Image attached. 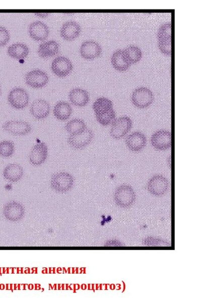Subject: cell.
<instances>
[{
  "instance_id": "83f0119b",
  "label": "cell",
  "mask_w": 203,
  "mask_h": 304,
  "mask_svg": "<svg viewBox=\"0 0 203 304\" xmlns=\"http://www.w3.org/2000/svg\"><path fill=\"white\" fill-rule=\"evenodd\" d=\"M15 152V145L9 140L0 141V156L5 159L11 158Z\"/></svg>"
},
{
  "instance_id": "ffe728a7",
  "label": "cell",
  "mask_w": 203,
  "mask_h": 304,
  "mask_svg": "<svg viewBox=\"0 0 203 304\" xmlns=\"http://www.w3.org/2000/svg\"><path fill=\"white\" fill-rule=\"evenodd\" d=\"M69 99L75 106L83 107L89 103V96L86 90L81 88H75L71 90Z\"/></svg>"
},
{
  "instance_id": "cb8c5ba5",
  "label": "cell",
  "mask_w": 203,
  "mask_h": 304,
  "mask_svg": "<svg viewBox=\"0 0 203 304\" xmlns=\"http://www.w3.org/2000/svg\"><path fill=\"white\" fill-rule=\"evenodd\" d=\"M111 61L114 68L120 72H124L130 65L126 60L124 51L122 50L115 51L111 56Z\"/></svg>"
},
{
  "instance_id": "3957f363",
  "label": "cell",
  "mask_w": 203,
  "mask_h": 304,
  "mask_svg": "<svg viewBox=\"0 0 203 304\" xmlns=\"http://www.w3.org/2000/svg\"><path fill=\"white\" fill-rule=\"evenodd\" d=\"M8 101L13 108L20 110L28 106L30 97L24 89L16 88L9 93Z\"/></svg>"
},
{
  "instance_id": "ac0fdd59",
  "label": "cell",
  "mask_w": 203,
  "mask_h": 304,
  "mask_svg": "<svg viewBox=\"0 0 203 304\" xmlns=\"http://www.w3.org/2000/svg\"><path fill=\"white\" fill-rule=\"evenodd\" d=\"M125 143L130 150L138 152L145 148L147 143V139L143 133L137 131L126 137Z\"/></svg>"
},
{
  "instance_id": "1f68e13d",
  "label": "cell",
  "mask_w": 203,
  "mask_h": 304,
  "mask_svg": "<svg viewBox=\"0 0 203 304\" xmlns=\"http://www.w3.org/2000/svg\"><path fill=\"white\" fill-rule=\"evenodd\" d=\"M159 48L162 53L166 55L172 54V41L158 42Z\"/></svg>"
},
{
  "instance_id": "4dcf8cb0",
  "label": "cell",
  "mask_w": 203,
  "mask_h": 304,
  "mask_svg": "<svg viewBox=\"0 0 203 304\" xmlns=\"http://www.w3.org/2000/svg\"><path fill=\"white\" fill-rule=\"evenodd\" d=\"M10 39V33L8 30L3 26H0V47L7 45Z\"/></svg>"
},
{
  "instance_id": "2e32d148",
  "label": "cell",
  "mask_w": 203,
  "mask_h": 304,
  "mask_svg": "<svg viewBox=\"0 0 203 304\" xmlns=\"http://www.w3.org/2000/svg\"><path fill=\"white\" fill-rule=\"evenodd\" d=\"M28 33L32 39L36 41H44L49 37L50 31L48 26L43 22H32L28 28Z\"/></svg>"
},
{
  "instance_id": "5bb4252c",
  "label": "cell",
  "mask_w": 203,
  "mask_h": 304,
  "mask_svg": "<svg viewBox=\"0 0 203 304\" xmlns=\"http://www.w3.org/2000/svg\"><path fill=\"white\" fill-rule=\"evenodd\" d=\"M80 54L85 59H95L101 55L102 47L96 41H87L83 42L80 46Z\"/></svg>"
},
{
  "instance_id": "f1b7e54d",
  "label": "cell",
  "mask_w": 203,
  "mask_h": 304,
  "mask_svg": "<svg viewBox=\"0 0 203 304\" xmlns=\"http://www.w3.org/2000/svg\"><path fill=\"white\" fill-rule=\"evenodd\" d=\"M158 42L172 41V24L167 23L160 27L157 34Z\"/></svg>"
},
{
  "instance_id": "8fae6325",
  "label": "cell",
  "mask_w": 203,
  "mask_h": 304,
  "mask_svg": "<svg viewBox=\"0 0 203 304\" xmlns=\"http://www.w3.org/2000/svg\"><path fill=\"white\" fill-rule=\"evenodd\" d=\"M25 212L24 207L17 201L8 202L3 209L4 216L7 220L13 222L21 220L24 217Z\"/></svg>"
},
{
  "instance_id": "7a4b0ae2",
  "label": "cell",
  "mask_w": 203,
  "mask_h": 304,
  "mask_svg": "<svg viewBox=\"0 0 203 304\" xmlns=\"http://www.w3.org/2000/svg\"><path fill=\"white\" fill-rule=\"evenodd\" d=\"M114 199L118 206L129 208L135 202L136 194L134 189L130 185L124 184L116 188Z\"/></svg>"
},
{
  "instance_id": "30bf717a",
  "label": "cell",
  "mask_w": 203,
  "mask_h": 304,
  "mask_svg": "<svg viewBox=\"0 0 203 304\" xmlns=\"http://www.w3.org/2000/svg\"><path fill=\"white\" fill-rule=\"evenodd\" d=\"M25 82L28 86L32 88H44L49 82L48 75L40 69L32 70L26 74Z\"/></svg>"
},
{
  "instance_id": "44dd1931",
  "label": "cell",
  "mask_w": 203,
  "mask_h": 304,
  "mask_svg": "<svg viewBox=\"0 0 203 304\" xmlns=\"http://www.w3.org/2000/svg\"><path fill=\"white\" fill-rule=\"evenodd\" d=\"M37 53L41 58H50L59 53V45L54 40L43 42L40 45Z\"/></svg>"
},
{
  "instance_id": "9a60e30c",
  "label": "cell",
  "mask_w": 203,
  "mask_h": 304,
  "mask_svg": "<svg viewBox=\"0 0 203 304\" xmlns=\"http://www.w3.org/2000/svg\"><path fill=\"white\" fill-rule=\"evenodd\" d=\"M50 112V104L44 99H37L31 104L30 113L36 120L45 119L49 115Z\"/></svg>"
},
{
  "instance_id": "f546056e",
  "label": "cell",
  "mask_w": 203,
  "mask_h": 304,
  "mask_svg": "<svg viewBox=\"0 0 203 304\" xmlns=\"http://www.w3.org/2000/svg\"><path fill=\"white\" fill-rule=\"evenodd\" d=\"M96 118L98 122L101 125L107 126L112 124V122L115 121L116 114L114 109H112L110 111L102 114V115H96Z\"/></svg>"
},
{
  "instance_id": "603a6c76",
  "label": "cell",
  "mask_w": 203,
  "mask_h": 304,
  "mask_svg": "<svg viewBox=\"0 0 203 304\" xmlns=\"http://www.w3.org/2000/svg\"><path fill=\"white\" fill-rule=\"evenodd\" d=\"M7 53L13 59L22 60L27 58L30 53V49L26 44L18 42L8 47Z\"/></svg>"
},
{
  "instance_id": "d6a6232c",
  "label": "cell",
  "mask_w": 203,
  "mask_h": 304,
  "mask_svg": "<svg viewBox=\"0 0 203 304\" xmlns=\"http://www.w3.org/2000/svg\"><path fill=\"white\" fill-rule=\"evenodd\" d=\"M35 15L37 16H39V17L41 18H46L47 17H48L49 15V13H36L35 14Z\"/></svg>"
},
{
  "instance_id": "e0dca14e",
  "label": "cell",
  "mask_w": 203,
  "mask_h": 304,
  "mask_svg": "<svg viewBox=\"0 0 203 304\" xmlns=\"http://www.w3.org/2000/svg\"><path fill=\"white\" fill-rule=\"evenodd\" d=\"M81 31V27L77 22L70 21L63 24L60 28V34L63 40L72 41L77 39Z\"/></svg>"
},
{
  "instance_id": "52a82bcc",
  "label": "cell",
  "mask_w": 203,
  "mask_h": 304,
  "mask_svg": "<svg viewBox=\"0 0 203 304\" xmlns=\"http://www.w3.org/2000/svg\"><path fill=\"white\" fill-rule=\"evenodd\" d=\"M3 129L9 134L15 136H26L32 131V127L29 123L22 120H11L6 122Z\"/></svg>"
},
{
  "instance_id": "7c38bea8",
  "label": "cell",
  "mask_w": 203,
  "mask_h": 304,
  "mask_svg": "<svg viewBox=\"0 0 203 304\" xmlns=\"http://www.w3.org/2000/svg\"><path fill=\"white\" fill-rule=\"evenodd\" d=\"M52 72L59 78H63L69 75L73 70L72 61L65 56H58L51 64Z\"/></svg>"
},
{
  "instance_id": "5b68a950",
  "label": "cell",
  "mask_w": 203,
  "mask_h": 304,
  "mask_svg": "<svg viewBox=\"0 0 203 304\" xmlns=\"http://www.w3.org/2000/svg\"><path fill=\"white\" fill-rule=\"evenodd\" d=\"M110 134L115 139L124 137L131 130L133 123L128 117L117 118L111 124Z\"/></svg>"
},
{
  "instance_id": "9c48e42d",
  "label": "cell",
  "mask_w": 203,
  "mask_h": 304,
  "mask_svg": "<svg viewBox=\"0 0 203 304\" xmlns=\"http://www.w3.org/2000/svg\"><path fill=\"white\" fill-rule=\"evenodd\" d=\"M48 157V146L44 142H40L32 147L29 155V162L34 166L43 165Z\"/></svg>"
},
{
  "instance_id": "d4e9b609",
  "label": "cell",
  "mask_w": 203,
  "mask_h": 304,
  "mask_svg": "<svg viewBox=\"0 0 203 304\" xmlns=\"http://www.w3.org/2000/svg\"><path fill=\"white\" fill-rule=\"evenodd\" d=\"M87 129L85 122L81 119H73L70 121L65 126V129L70 135L80 134Z\"/></svg>"
},
{
  "instance_id": "4fadbf2b",
  "label": "cell",
  "mask_w": 203,
  "mask_h": 304,
  "mask_svg": "<svg viewBox=\"0 0 203 304\" xmlns=\"http://www.w3.org/2000/svg\"><path fill=\"white\" fill-rule=\"evenodd\" d=\"M151 143L156 149L167 150L172 145L171 133L167 130H159L154 133L151 138Z\"/></svg>"
},
{
  "instance_id": "ba28073f",
  "label": "cell",
  "mask_w": 203,
  "mask_h": 304,
  "mask_svg": "<svg viewBox=\"0 0 203 304\" xmlns=\"http://www.w3.org/2000/svg\"><path fill=\"white\" fill-rule=\"evenodd\" d=\"M94 137L92 130L87 129L80 134L70 135L68 137L69 145L75 149H82L91 143Z\"/></svg>"
},
{
  "instance_id": "6da1fadb",
  "label": "cell",
  "mask_w": 203,
  "mask_h": 304,
  "mask_svg": "<svg viewBox=\"0 0 203 304\" xmlns=\"http://www.w3.org/2000/svg\"><path fill=\"white\" fill-rule=\"evenodd\" d=\"M74 184V178L67 172H59L52 175L50 186L56 192L65 193L72 189Z\"/></svg>"
},
{
  "instance_id": "7402d4cb",
  "label": "cell",
  "mask_w": 203,
  "mask_h": 304,
  "mask_svg": "<svg viewBox=\"0 0 203 304\" xmlns=\"http://www.w3.org/2000/svg\"><path fill=\"white\" fill-rule=\"evenodd\" d=\"M73 111V108L69 103L64 101H60L55 104L53 114L58 120L65 121L69 119Z\"/></svg>"
},
{
  "instance_id": "d6986e66",
  "label": "cell",
  "mask_w": 203,
  "mask_h": 304,
  "mask_svg": "<svg viewBox=\"0 0 203 304\" xmlns=\"http://www.w3.org/2000/svg\"><path fill=\"white\" fill-rule=\"evenodd\" d=\"M24 175V170L20 165L11 164L6 166L3 171L4 178L8 181L16 183L22 179Z\"/></svg>"
},
{
  "instance_id": "4316f807",
  "label": "cell",
  "mask_w": 203,
  "mask_h": 304,
  "mask_svg": "<svg viewBox=\"0 0 203 304\" xmlns=\"http://www.w3.org/2000/svg\"><path fill=\"white\" fill-rule=\"evenodd\" d=\"M123 51L125 58L130 64L139 62L143 56L142 51L138 46H129Z\"/></svg>"
},
{
  "instance_id": "484cf974",
  "label": "cell",
  "mask_w": 203,
  "mask_h": 304,
  "mask_svg": "<svg viewBox=\"0 0 203 304\" xmlns=\"http://www.w3.org/2000/svg\"><path fill=\"white\" fill-rule=\"evenodd\" d=\"M93 108L96 115H102L111 110L113 104L110 99L101 97L97 99L94 103Z\"/></svg>"
},
{
  "instance_id": "8992f818",
  "label": "cell",
  "mask_w": 203,
  "mask_h": 304,
  "mask_svg": "<svg viewBox=\"0 0 203 304\" xmlns=\"http://www.w3.org/2000/svg\"><path fill=\"white\" fill-rule=\"evenodd\" d=\"M169 188L168 180L161 175H154L148 184L149 192L153 195L160 197L164 195Z\"/></svg>"
},
{
  "instance_id": "277c9868",
  "label": "cell",
  "mask_w": 203,
  "mask_h": 304,
  "mask_svg": "<svg viewBox=\"0 0 203 304\" xmlns=\"http://www.w3.org/2000/svg\"><path fill=\"white\" fill-rule=\"evenodd\" d=\"M154 100V94L148 88L142 87L136 89L132 94V103L136 107L140 109L149 107L153 103Z\"/></svg>"
},
{
  "instance_id": "836d02e7",
  "label": "cell",
  "mask_w": 203,
  "mask_h": 304,
  "mask_svg": "<svg viewBox=\"0 0 203 304\" xmlns=\"http://www.w3.org/2000/svg\"><path fill=\"white\" fill-rule=\"evenodd\" d=\"M1 94H2V89H1V87H0V96H1Z\"/></svg>"
}]
</instances>
